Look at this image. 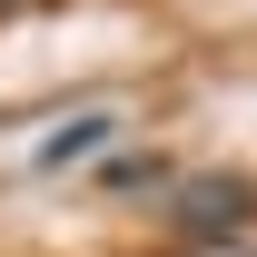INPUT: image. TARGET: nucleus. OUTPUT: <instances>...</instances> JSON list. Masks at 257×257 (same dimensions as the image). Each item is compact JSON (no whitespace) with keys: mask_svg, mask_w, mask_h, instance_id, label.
<instances>
[{"mask_svg":"<svg viewBox=\"0 0 257 257\" xmlns=\"http://www.w3.org/2000/svg\"><path fill=\"white\" fill-rule=\"evenodd\" d=\"M109 139H119V109H79V119H60L40 139V168H79V159H99Z\"/></svg>","mask_w":257,"mask_h":257,"instance_id":"2","label":"nucleus"},{"mask_svg":"<svg viewBox=\"0 0 257 257\" xmlns=\"http://www.w3.org/2000/svg\"><path fill=\"white\" fill-rule=\"evenodd\" d=\"M168 237L178 247H237L257 227V178L247 168H188V178H168Z\"/></svg>","mask_w":257,"mask_h":257,"instance_id":"1","label":"nucleus"},{"mask_svg":"<svg viewBox=\"0 0 257 257\" xmlns=\"http://www.w3.org/2000/svg\"><path fill=\"white\" fill-rule=\"evenodd\" d=\"M109 188H168V168H159V159H128V149H119V159H109Z\"/></svg>","mask_w":257,"mask_h":257,"instance_id":"3","label":"nucleus"}]
</instances>
